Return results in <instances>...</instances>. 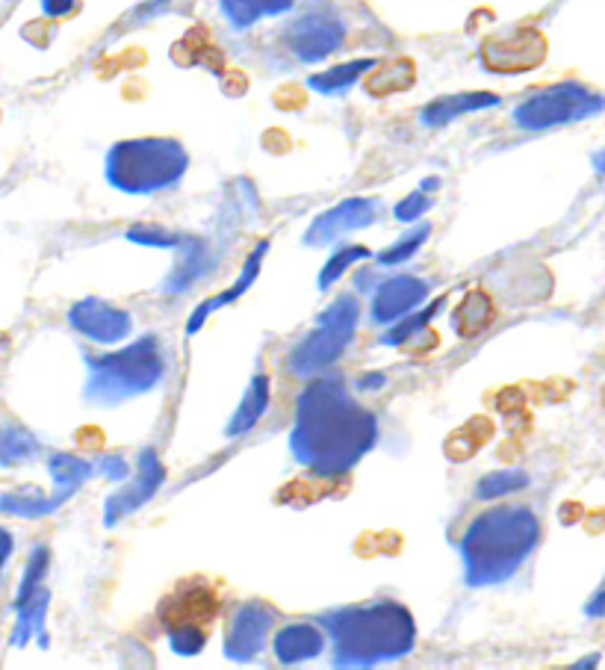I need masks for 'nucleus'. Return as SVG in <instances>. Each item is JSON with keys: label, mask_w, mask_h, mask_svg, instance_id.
Wrapping results in <instances>:
<instances>
[{"label": "nucleus", "mask_w": 605, "mask_h": 670, "mask_svg": "<svg viewBox=\"0 0 605 670\" xmlns=\"http://www.w3.org/2000/svg\"><path fill=\"white\" fill-rule=\"evenodd\" d=\"M379 440V422L340 379L313 381L295 404L290 449L311 473L334 479L361 461Z\"/></svg>", "instance_id": "obj_1"}, {"label": "nucleus", "mask_w": 605, "mask_h": 670, "mask_svg": "<svg viewBox=\"0 0 605 670\" xmlns=\"http://www.w3.org/2000/svg\"><path fill=\"white\" fill-rule=\"evenodd\" d=\"M541 541V523L528 508H493L470 523L461 556L473 588L502 584L523 568Z\"/></svg>", "instance_id": "obj_2"}, {"label": "nucleus", "mask_w": 605, "mask_h": 670, "mask_svg": "<svg viewBox=\"0 0 605 670\" xmlns=\"http://www.w3.org/2000/svg\"><path fill=\"white\" fill-rule=\"evenodd\" d=\"M334 641V662L340 668H372L390 659H402L414 650L416 627L405 606L375 602L346 609L329 620Z\"/></svg>", "instance_id": "obj_3"}, {"label": "nucleus", "mask_w": 605, "mask_h": 670, "mask_svg": "<svg viewBox=\"0 0 605 670\" xmlns=\"http://www.w3.org/2000/svg\"><path fill=\"white\" fill-rule=\"evenodd\" d=\"M190 169V154L174 139H128L107 154V181L130 196L172 190Z\"/></svg>", "instance_id": "obj_4"}, {"label": "nucleus", "mask_w": 605, "mask_h": 670, "mask_svg": "<svg viewBox=\"0 0 605 670\" xmlns=\"http://www.w3.org/2000/svg\"><path fill=\"white\" fill-rule=\"evenodd\" d=\"M165 372L157 337H142L119 352L89 358V399L121 402L160 384Z\"/></svg>", "instance_id": "obj_5"}, {"label": "nucleus", "mask_w": 605, "mask_h": 670, "mask_svg": "<svg viewBox=\"0 0 605 670\" xmlns=\"http://www.w3.org/2000/svg\"><path fill=\"white\" fill-rule=\"evenodd\" d=\"M357 317H361V304L352 296H340L325 313L320 317L316 328L304 337L302 343L295 346L286 367L293 376H316V372L329 370L331 363L340 361L349 343L355 340Z\"/></svg>", "instance_id": "obj_6"}, {"label": "nucleus", "mask_w": 605, "mask_h": 670, "mask_svg": "<svg viewBox=\"0 0 605 670\" xmlns=\"http://www.w3.org/2000/svg\"><path fill=\"white\" fill-rule=\"evenodd\" d=\"M605 110V98L582 83H555L528 96L514 110V124L523 130H553L573 121H585Z\"/></svg>", "instance_id": "obj_7"}, {"label": "nucleus", "mask_w": 605, "mask_h": 670, "mask_svg": "<svg viewBox=\"0 0 605 670\" xmlns=\"http://www.w3.org/2000/svg\"><path fill=\"white\" fill-rule=\"evenodd\" d=\"M286 51L299 62H322L346 42V24L334 12H307L284 33Z\"/></svg>", "instance_id": "obj_8"}, {"label": "nucleus", "mask_w": 605, "mask_h": 670, "mask_svg": "<svg viewBox=\"0 0 605 670\" xmlns=\"http://www.w3.org/2000/svg\"><path fill=\"white\" fill-rule=\"evenodd\" d=\"M379 216L381 201H375V198H346V201H340L337 207H331V210L313 219V224L304 233V242L313 246V249L331 246V242H337L346 233L370 228Z\"/></svg>", "instance_id": "obj_9"}, {"label": "nucleus", "mask_w": 605, "mask_h": 670, "mask_svg": "<svg viewBox=\"0 0 605 670\" xmlns=\"http://www.w3.org/2000/svg\"><path fill=\"white\" fill-rule=\"evenodd\" d=\"M544 57L546 42L537 30H511L508 36H496L482 44V62L491 71H502V74L535 69Z\"/></svg>", "instance_id": "obj_10"}, {"label": "nucleus", "mask_w": 605, "mask_h": 670, "mask_svg": "<svg viewBox=\"0 0 605 670\" xmlns=\"http://www.w3.org/2000/svg\"><path fill=\"white\" fill-rule=\"evenodd\" d=\"M163 481H165V467L163 461H160V456H157V449H142V452H139L137 479L130 481V484H124L119 493H113V497L107 499L104 523L115 526L119 520H124V517H130L133 511H139L145 502H151V497L160 490Z\"/></svg>", "instance_id": "obj_11"}, {"label": "nucleus", "mask_w": 605, "mask_h": 670, "mask_svg": "<svg viewBox=\"0 0 605 670\" xmlns=\"http://www.w3.org/2000/svg\"><path fill=\"white\" fill-rule=\"evenodd\" d=\"M69 322L74 331H80L95 343L113 346L121 343L133 331V319L128 310L115 308L104 299H83L69 310Z\"/></svg>", "instance_id": "obj_12"}, {"label": "nucleus", "mask_w": 605, "mask_h": 670, "mask_svg": "<svg viewBox=\"0 0 605 670\" xmlns=\"http://www.w3.org/2000/svg\"><path fill=\"white\" fill-rule=\"evenodd\" d=\"M275 627V611L266 602H245L231 620L225 636V656L231 662H249L263 650L269 632Z\"/></svg>", "instance_id": "obj_13"}, {"label": "nucleus", "mask_w": 605, "mask_h": 670, "mask_svg": "<svg viewBox=\"0 0 605 670\" xmlns=\"http://www.w3.org/2000/svg\"><path fill=\"white\" fill-rule=\"evenodd\" d=\"M219 602L210 588L204 584H183L169 600L160 606V620L165 623V632L178 627H208L216 618Z\"/></svg>", "instance_id": "obj_14"}, {"label": "nucleus", "mask_w": 605, "mask_h": 670, "mask_svg": "<svg viewBox=\"0 0 605 670\" xmlns=\"http://www.w3.org/2000/svg\"><path fill=\"white\" fill-rule=\"evenodd\" d=\"M425 296H428V284L420 281V278H390L379 287L375 299H372V322L375 326H390V322L407 317L420 301H425Z\"/></svg>", "instance_id": "obj_15"}, {"label": "nucleus", "mask_w": 605, "mask_h": 670, "mask_svg": "<svg viewBox=\"0 0 605 670\" xmlns=\"http://www.w3.org/2000/svg\"><path fill=\"white\" fill-rule=\"evenodd\" d=\"M266 251H269V242L263 240L258 249L249 254L245 267H242V276L236 278V284H231L225 292H219V296H210L208 301H201L199 308H195V313L190 317V322H186V334H199L201 326H204V322H208V319L213 317L216 310L228 308V304H234L236 299H242V296H245V290H249L254 281H258L260 267H263V258H266Z\"/></svg>", "instance_id": "obj_16"}, {"label": "nucleus", "mask_w": 605, "mask_h": 670, "mask_svg": "<svg viewBox=\"0 0 605 670\" xmlns=\"http://www.w3.org/2000/svg\"><path fill=\"white\" fill-rule=\"evenodd\" d=\"M210 269H213V249L204 240H199V237H190V240H183V249L178 254V260H174L169 278H165L163 290L169 296H181V292L199 284Z\"/></svg>", "instance_id": "obj_17"}, {"label": "nucleus", "mask_w": 605, "mask_h": 670, "mask_svg": "<svg viewBox=\"0 0 605 670\" xmlns=\"http://www.w3.org/2000/svg\"><path fill=\"white\" fill-rule=\"evenodd\" d=\"M325 650V636L313 623H286L275 636V656L281 664L311 662Z\"/></svg>", "instance_id": "obj_18"}, {"label": "nucleus", "mask_w": 605, "mask_h": 670, "mask_svg": "<svg viewBox=\"0 0 605 670\" xmlns=\"http://www.w3.org/2000/svg\"><path fill=\"white\" fill-rule=\"evenodd\" d=\"M491 107H500V96H493V92H458V96H443L425 107L423 124L425 128H443V124H450V121L461 119V116L491 110Z\"/></svg>", "instance_id": "obj_19"}, {"label": "nucleus", "mask_w": 605, "mask_h": 670, "mask_svg": "<svg viewBox=\"0 0 605 670\" xmlns=\"http://www.w3.org/2000/svg\"><path fill=\"white\" fill-rule=\"evenodd\" d=\"M266 408H269V379L263 376V372H258V376L251 379L245 396H242L240 408H236L231 422H228L225 429L228 438H242V434H249V431L260 422V417L266 413Z\"/></svg>", "instance_id": "obj_20"}, {"label": "nucleus", "mask_w": 605, "mask_h": 670, "mask_svg": "<svg viewBox=\"0 0 605 670\" xmlns=\"http://www.w3.org/2000/svg\"><path fill=\"white\" fill-rule=\"evenodd\" d=\"M493 313H496V308H493L491 296L473 290L458 301V308L452 310V328H455V334L467 340V337L482 334L484 328L491 326Z\"/></svg>", "instance_id": "obj_21"}, {"label": "nucleus", "mask_w": 605, "mask_h": 670, "mask_svg": "<svg viewBox=\"0 0 605 670\" xmlns=\"http://www.w3.org/2000/svg\"><path fill=\"white\" fill-rule=\"evenodd\" d=\"M293 3L295 0H222V16L231 21V27L245 30L263 18L284 16L293 9Z\"/></svg>", "instance_id": "obj_22"}, {"label": "nucleus", "mask_w": 605, "mask_h": 670, "mask_svg": "<svg viewBox=\"0 0 605 670\" xmlns=\"http://www.w3.org/2000/svg\"><path fill=\"white\" fill-rule=\"evenodd\" d=\"M375 66H379L375 60L343 62V66H334V69L320 71V74L307 78V87H311L313 92H320V96H343L346 89L355 87L357 80L370 69H375Z\"/></svg>", "instance_id": "obj_23"}, {"label": "nucleus", "mask_w": 605, "mask_h": 670, "mask_svg": "<svg viewBox=\"0 0 605 670\" xmlns=\"http://www.w3.org/2000/svg\"><path fill=\"white\" fill-rule=\"evenodd\" d=\"M48 467H51V479H53V493H62V497H74L80 490V484L87 479H92V473H95L98 467L87 464V461H80L78 456H65V452H60V456H53L51 461H48Z\"/></svg>", "instance_id": "obj_24"}, {"label": "nucleus", "mask_w": 605, "mask_h": 670, "mask_svg": "<svg viewBox=\"0 0 605 670\" xmlns=\"http://www.w3.org/2000/svg\"><path fill=\"white\" fill-rule=\"evenodd\" d=\"M39 456V440L30 431L18 429V426H7L3 429V440H0V464L16 467L24 461H33Z\"/></svg>", "instance_id": "obj_25"}, {"label": "nucleus", "mask_w": 605, "mask_h": 670, "mask_svg": "<svg viewBox=\"0 0 605 670\" xmlns=\"http://www.w3.org/2000/svg\"><path fill=\"white\" fill-rule=\"evenodd\" d=\"M528 484V476L523 470H496V473H487L476 484V497L478 499H500L508 497V493H517Z\"/></svg>", "instance_id": "obj_26"}, {"label": "nucleus", "mask_w": 605, "mask_h": 670, "mask_svg": "<svg viewBox=\"0 0 605 670\" xmlns=\"http://www.w3.org/2000/svg\"><path fill=\"white\" fill-rule=\"evenodd\" d=\"M491 434H493L491 422L482 420V417H476V420L467 422L464 429H458L450 440H446V456L455 452L458 447H464V452H461V461H467L470 456H476L478 447H482L484 440H491Z\"/></svg>", "instance_id": "obj_27"}, {"label": "nucleus", "mask_w": 605, "mask_h": 670, "mask_svg": "<svg viewBox=\"0 0 605 670\" xmlns=\"http://www.w3.org/2000/svg\"><path fill=\"white\" fill-rule=\"evenodd\" d=\"M414 83V69L411 62H393L387 69L375 71V78L370 80V92L372 96H390V92H399V89H407Z\"/></svg>", "instance_id": "obj_28"}, {"label": "nucleus", "mask_w": 605, "mask_h": 670, "mask_svg": "<svg viewBox=\"0 0 605 670\" xmlns=\"http://www.w3.org/2000/svg\"><path fill=\"white\" fill-rule=\"evenodd\" d=\"M428 231H432L428 224H420V228H414L411 233H405L396 246H390V249L381 251L379 254L381 267H396V263H405V260L414 258L416 251H420V246L428 240Z\"/></svg>", "instance_id": "obj_29"}, {"label": "nucleus", "mask_w": 605, "mask_h": 670, "mask_svg": "<svg viewBox=\"0 0 605 670\" xmlns=\"http://www.w3.org/2000/svg\"><path fill=\"white\" fill-rule=\"evenodd\" d=\"M366 258H370V249H363V246H346V249H340L337 254H331V260L320 272V290H329L334 281H340V276H343L352 263Z\"/></svg>", "instance_id": "obj_30"}, {"label": "nucleus", "mask_w": 605, "mask_h": 670, "mask_svg": "<svg viewBox=\"0 0 605 670\" xmlns=\"http://www.w3.org/2000/svg\"><path fill=\"white\" fill-rule=\"evenodd\" d=\"M437 310H441V301H434L432 308L420 310V313H414V317L402 319V326H393L387 331V334H381V343H384V346H402V343H407V340H411V337H414L416 331H425V326L432 322L434 313H437Z\"/></svg>", "instance_id": "obj_31"}, {"label": "nucleus", "mask_w": 605, "mask_h": 670, "mask_svg": "<svg viewBox=\"0 0 605 670\" xmlns=\"http://www.w3.org/2000/svg\"><path fill=\"white\" fill-rule=\"evenodd\" d=\"M128 240L137 242V246H148V249H178V246H183V237L165 231L160 224H137L128 231Z\"/></svg>", "instance_id": "obj_32"}, {"label": "nucleus", "mask_w": 605, "mask_h": 670, "mask_svg": "<svg viewBox=\"0 0 605 670\" xmlns=\"http://www.w3.org/2000/svg\"><path fill=\"white\" fill-rule=\"evenodd\" d=\"M208 644V632L204 627H178L169 629V647H172V653L183 656V659H192V656H199Z\"/></svg>", "instance_id": "obj_33"}, {"label": "nucleus", "mask_w": 605, "mask_h": 670, "mask_svg": "<svg viewBox=\"0 0 605 670\" xmlns=\"http://www.w3.org/2000/svg\"><path fill=\"white\" fill-rule=\"evenodd\" d=\"M432 210V198H428V190H420L411 192L407 198H402L396 204V219L399 222H416L420 216H425Z\"/></svg>", "instance_id": "obj_34"}, {"label": "nucleus", "mask_w": 605, "mask_h": 670, "mask_svg": "<svg viewBox=\"0 0 605 670\" xmlns=\"http://www.w3.org/2000/svg\"><path fill=\"white\" fill-rule=\"evenodd\" d=\"M95 467H98V473L107 476V479H113V481H124L130 476V467L124 464V458H119V456H104Z\"/></svg>", "instance_id": "obj_35"}, {"label": "nucleus", "mask_w": 605, "mask_h": 670, "mask_svg": "<svg viewBox=\"0 0 605 670\" xmlns=\"http://www.w3.org/2000/svg\"><path fill=\"white\" fill-rule=\"evenodd\" d=\"M74 7H78V0H42V9L48 18L69 16Z\"/></svg>", "instance_id": "obj_36"}, {"label": "nucleus", "mask_w": 605, "mask_h": 670, "mask_svg": "<svg viewBox=\"0 0 605 670\" xmlns=\"http://www.w3.org/2000/svg\"><path fill=\"white\" fill-rule=\"evenodd\" d=\"M585 611H588L591 618H605V584L599 588L597 593H594V600H588Z\"/></svg>", "instance_id": "obj_37"}, {"label": "nucleus", "mask_w": 605, "mask_h": 670, "mask_svg": "<svg viewBox=\"0 0 605 670\" xmlns=\"http://www.w3.org/2000/svg\"><path fill=\"white\" fill-rule=\"evenodd\" d=\"M381 384H384V379H381V376H370V379L357 381V387H361V390H366V387H381Z\"/></svg>", "instance_id": "obj_38"}, {"label": "nucleus", "mask_w": 605, "mask_h": 670, "mask_svg": "<svg viewBox=\"0 0 605 670\" xmlns=\"http://www.w3.org/2000/svg\"><path fill=\"white\" fill-rule=\"evenodd\" d=\"M594 169H597L599 174H605V148H603V151H597V154H594Z\"/></svg>", "instance_id": "obj_39"}, {"label": "nucleus", "mask_w": 605, "mask_h": 670, "mask_svg": "<svg viewBox=\"0 0 605 670\" xmlns=\"http://www.w3.org/2000/svg\"><path fill=\"white\" fill-rule=\"evenodd\" d=\"M594 664H597V656H591L585 662H576V668H594Z\"/></svg>", "instance_id": "obj_40"}]
</instances>
